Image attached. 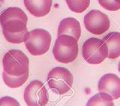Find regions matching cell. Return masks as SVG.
<instances>
[{"label":"cell","mask_w":120,"mask_h":106,"mask_svg":"<svg viewBox=\"0 0 120 106\" xmlns=\"http://www.w3.org/2000/svg\"><path fill=\"white\" fill-rule=\"evenodd\" d=\"M52 53L58 62L63 64L73 62L78 55L77 40L71 35H59L56 40Z\"/></svg>","instance_id":"obj_1"},{"label":"cell","mask_w":120,"mask_h":106,"mask_svg":"<svg viewBox=\"0 0 120 106\" xmlns=\"http://www.w3.org/2000/svg\"><path fill=\"white\" fill-rule=\"evenodd\" d=\"M2 65L6 73L13 76H20L29 73V60L22 51L12 49L4 55Z\"/></svg>","instance_id":"obj_2"},{"label":"cell","mask_w":120,"mask_h":106,"mask_svg":"<svg viewBox=\"0 0 120 106\" xmlns=\"http://www.w3.org/2000/svg\"><path fill=\"white\" fill-rule=\"evenodd\" d=\"M73 81V75L68 70L64 67L53 68L47 75L49 88L60 95L69 91L72 88Z\"/></svg>","instance_id":"obj_3"},{"label":"cell","mask_w":120,"mask_h":106,"mask_svg":"<svg viewBox=\"0 0 120 106\" xmlns=\"http://www.w3.org/2000/svg\"><path fill=\"white\" fill-rule=\"evenodd\" d=\"M82 57L89 64H99L108 55V47L103 40L91 37L86 40L82 49Z\"/></svg>","instance_id":"obj_4"},{"label":"cell","mask_w":120,"mask_h":106,"mask_svg":"<svg viewBox=\"0 0 120 106\" xmlns=\"http://www.w3.org/2000/svg\"><path fill=\"white\" fill-rule=\"evenodd\" d=\"M51 35L44 29H34L29 32V37L25 42L26 47L32 55L38 56L45 54L50 49Z\"/></svg>","instance_id":"obj_5"},{"label":"cell","mask_w":120,"mask_h":106,"mask_svg":"<svg viewBox=\"0 0 120 106\" xmlns=\"http://www.w3.org/2000/svg\"><path fill=\"white\" fill-rule=\"evenodd\" d=\"M2 34L8 42L19 44L26 42L29 37L27 22L20 20H11L2 25Z\"/></svg>","instance_id":"obj_6"},{"label":"cell","mask_w":120,"mask_h":106,"mask_svg":"<svg viewBox=\"0 0 120 106\" xmlns=\"http://www.w3.org/2000/svg\"><path fill=\"white\" fill-rule=\"evenodd\" d=\"M24 100L29 106H44L48 102V93L44 83L39 80L31 81L23 94Z\"/></svg>","instance_id":"obj_7"},{"label":"cell","mask_w":120,"mask_h":106,"mask_svg":"<svg viewBox=\"0 0 120 106\" xmlns=\"http://www.w3.org/2000/svg\"><path fill=\"white\" fill-rule=\"evenodd\" d=\"M84 25L88 32L100 35L110 28V21L107 15L99 10H92L84 17Z\"/></svg>","instance_id":"obj_8"},{"label":"cell","mask_w":120,"mask_h":106,"mask_svg":"<svg viewBox=\"0 0 120 106\" xmlns=\"http://www.w3.org/2000/svg\"><path fill=\"white\" fill-rule=\"evenodd\" d=\"M99 92L107 93L113 99L120 98V78L113 73L104 75L98 82Z\"/></svg>","instance_id":"obj_9"},{"label":"cell","mask_w":120,"mask_h":106,"mask_svg":"<svg viewBox=\"0 0 120 106\" xmlns=\"http://www.w3.org/2000/svg\"><path fill=\"white\" fill-rule=\"evenodd\" d=\"M52 4V0H24L26 8L36 17H42L48 14Z\"/></svg>","instance_id":"obj_10"},{"label":"cell","mask_w":120,"mask_h":106,"mask_svg":"<svg viewBox=\"0 0 120 106\" xmlns=\"http://www.w3.org/2000/svg\"><path fill=\"white\" fill-rule=\"evenodd\" d=\"M62 35L73 36L78 40L81 35V27L80 22L73 17L63 19L60 22L58 28V36Z\"/></svg>","instance_id":"obj_11"},{"label":"cell","mask_w":120,"mask_h":106,"mask_svg":"<svg viewBox=\"0 0 120 106\" xmlns=\"http://www.w3.org/2000/svg\"><path fill=\"white\" fill-rule=\"evenodd\" d=\"M103 40L108 47L107 58L116 59L120 56V33L110 32L105 36Z\"/></svg>","instance_id":"obj_12"},{"label":"cell","mask_w":120,"mask_h":106,"mask_svg":"<svg viewBox=\"0 0 120 106\" xmlns=\"http://www.w3.org/2000/svg\"><path fill=\"white\" fill-rule=\"evenodd\" d=\"M11 20H20L27 22L28 17L21 8L17 7H10L4 10L0 14V24L2 25L7 21Z\"/></svg>","instance_id":"obj_13"},{"label":"cell","mask_w":120,"mask_h":106,"mask_svg":"<svg viewBox=\"0 0 120 106\" xmlns=\"http://www.w3.org/2000/svg\"><path fill=\"white\" fill-rule=\"evenodd\" d=\"M87 106L93 105H107V106H113V99L107 93L100 92L94 95L89 99L88 102L86 103Z\"/></svg>","instance_id":"obj_14"},{"label":"cell","mask_w":120,"mask_h":106,"mask_svg":"<svg viewBox=\"0 0 120 106\" xmlns=\"http://www.w3.org/2000/svg\"><path fill=\"white\" fill-rule=\"evenodd\" d=\"M29 78V73H26L20 76H13L6 73L5 71L2 73V78L5 84L11 88H17L21 87L27 81Z\"/></svg>","instance_id":"obj_15"},{"label":"cell","mask_w":120,"mask_h":106,"mask_svg":"<svg viewBox=\"0 0 120 106\" xmlns=\"http://www.w3.org/2000/svg\"><path fill=\"white\" fill-rule=\"evenodd\" d=\"M70 10L74 13L80 14L88 8L90 0H65Z\"/></svg>","instance_id":"obj_16"},{"label":"cell","mask_w":120,"mask_h":106,"mask_svg":"<svg viewBox=\"0 0 120 106\" xmlns=\"http://www.w3.org/2000/svg\"><path fill=\"white\" fill-rule=\"evenodd\" d=\"M100 5L103 8L110 11L120 9V0H98Z\"/></svg>","instance_id":"obj_17"},{"label":"cell","mask_w":120,"mask_h":106,"mask_svg":"<svg viewBox=\"0 0 120 106\" xmlns=\"http://www.w3.org/2000/svg\"><path fill=\"white\" fill-rule=\"evenodd\" d=\"M0 105H20V103L12 97L5 96L0 99Z\"/></svg>","instance_id":"obj_18"},{"label":"cell","mask_w":120,"mask_h":106,"mask_svg":"<svg viewBox=\"0 0 120 106\" xmlns=\"http://www.w3.org/2000/svg\"><path fill=\"white\" fill-rule=\"evenodd\" d=\"M4 1H5V0H0V7H2V5H3Z\"/></svg>","instance_id":"obj_19"},{"label":"cell","mask_w":120,"mask_h":106,"mask_svg":"<svg viewBox=\"0 0 120 106\" xmlns=\"http://www.w3.org/2000/svg\"><path fill=\"white\" fill-rule=\"evenodd\" d=\"M118 70H119V72L120 73V61L119 63V65H118Z\"/></svg>","instance_id":"obj_20"}]
</instances>
